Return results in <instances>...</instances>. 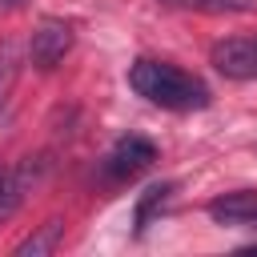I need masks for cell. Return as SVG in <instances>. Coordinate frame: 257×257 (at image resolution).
Segmentation results:
<instances>
[{
  "label": "cell",
  "instance_id": "cell-10",
  "mask_svg": "<svg viewBox=\"0 0 257 257\" xmlns=\"http://www.w3.org/2000/svg\"><path fill=\"white\" fill-rule=\"evenodd\" d=\"M4 4H16V0H4Z\"/></svg>",
  "mask_w": 257,
  "mask_h": 257
},
{
  "label": "cell",
  "instance_id": "cell-2",
  "mask_svg": "<svg viewBox=\"0 0 257 257\" xmlns=\"http://www.w3.org/2000/svg\"><path fill=\"white\" fill-rule=\"evenodd\" d=\"M24 52H28V64H32V68L52 72V68L72 52V24H68V20H56V16L40 20V24L32 28Z\"/></svg>",
  "mask_w": 257,
  "mask_h": 257
},
{
  "label": "cell",
  "instance_id": "cell-3",
  "mask_svg": "<svg viewBox=\"0 0 257 257\" xmlns=\"http://www.w3.org/2000/svg\"><path fill=\"white\" fill-rule=\"evenodd\" d=\"M209 64L229 80H257V32L217 40L209 52Z\"/></svg>",
  "mask_w": 257,
  "mask_h": 257
},
{
  "label": "cell",
  "instance_id": "cell-7",
  "mask_svg": "<svg viewBox=\"0 0 257 257\" xmlns=\"http://www.w3.org/2000/svg\"><path fill=\"white\" fill-rule=\"evenodd\" d=\"M165 8L181 12H201V16H249L257 12V0H157Z\"/></svg>",
  "mask_w": 257,
  "mask_h": 257
},
{
  "label": "cell",
  "instance_id": "cell-8",
  "mask_svg": "<svg viewBox=\"0 0 257 257\" xmlns=\"http://www.w3.org/2000/svg\"><path fill=\"white\" fill-rule=\"evenodd\" d=\"M173 181H157V185H149L141 197H137V213H133V221H137V233H145L149 225H153V217L173 201Z\"/></svg>",
  "mask_w": 257,
  "mask_h": 257
},
{
  "label": "cell",
  "instance_id": "cell-1",
  "mask_svg": "<svg viewBox=\"0 0 257 257\" xmlns=\"http://www.w3.org/2000/svg\"><path fill=\"white\" fill-rule=\"evenodd\" d=\"M128 84L149 104H161V108H173V112H193V108L209 104L205 80H197L193 72L165 64V60H137L128 68Z\"/></svg>",
  "mask_w": 257,
  "mask_h": 257
},
{
  "label": "cell",
  "instance_id": "cell-5",
  "mask_svg": "<svg viewBox=\"0 0 257 257\" xmlns=\"http://www.w3.org/2000/svg\"><path fill=\"white\" fill-rule=\"evenodd\" d=\"M209 217L221 225H249L257 221V193H225L209 201Z\"/></svg>",
  "mask_w": 257,
  "mask_h": 257
},
{
  "label": "cell",
  "instance_id": "cell-4",
  "mask_svg": "<svg viewBox=\"0 0 257 257\" xmlns=\"http://www.w3.org/2000/svg\"><path fill=\"white\" fill-rule=\"evenodd\" d=\"M153 161H157L153 141H145V137H120L112 145V153L104 157V177L108 181H128V177L145 173Z\"/></svg>",
  "mask_w": 257,
  "mask_h": 257
},
{
  "label": "cell",
  "instance_id": "cell-6",
  "mask_svg": "<svg viewBox=\"0 0 257 257\" xmlns=\"http://www.w3.org/2000/svg\"><path fill=\"white\" fill-rule=\"evenodd\" d=\"M60 241H64V221L60 217H48L44 225H36V233H28L12 249V257H48V253H56Z\"/></svg>",
  "mask_w": 257,
  "mask_h": 257
},
{
  "label": "cell",
  "instance_id": "cell-9",
  "mask_svg": "<svg viewBox=\"0 0 257 257\" xmlns=\"http://www.w3.org/2000/svg\"><path fill=\"white\" fill-rule=\"evenodd\" d=\"M16 76H20V44H16L12 36H4V40H0V112H4L8 96H12Z\"/></svg>",
  "mask_w": 257,
  "mask_h": 257
}]
</instances>
